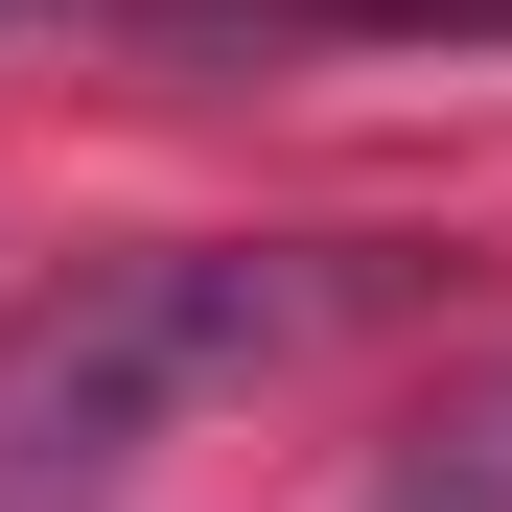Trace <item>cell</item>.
Returning a JSON list of instances; mask_svg holds the SVG:
<instances>
[{"label":"cell","instance_id":"1","mask_svg":"<svg viewBox=\"0 0 512 512\" xmlns=\"http://www.w3.org/2000/svg\"><path fill=\"white\" fill-rule=\"evenodd\" d=\"M396 303H443L419 233H140V256H70L24 326H0V512L117 489L163 419L280 396V373H326Z\"/></svg>","mask_w":512,"mask_h":512},{"label":"cell","instance_id":"2","mask_svg":"<svg viewBox=\"0 0 512 512\" xmlns=\"http://www.w3.org/2000/svg\"><path fill=\"white\" fill-rule=\"evenodd\" d=\"M140 47H512V0H140Z\"/></svg>","mask_w":512,"mask_h":512},{"label":"cell","instance_id":"3","mask_svg":"<svg viewBox=\"0 0 512 512\" xmlns=\"http://www.w3.org/2000/svg\"><path fill=\"white\" fill-rule=\"evenodd\" d=\"M373 512H512V373H489V396H443V419H419V466H396Z\"/></svg>","mask_w":512,"mask_h":512}]
</instances>
